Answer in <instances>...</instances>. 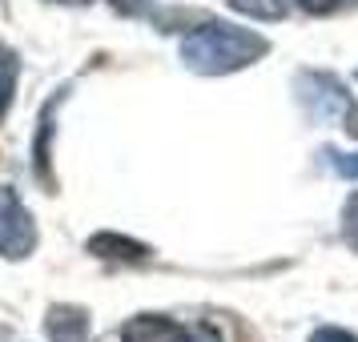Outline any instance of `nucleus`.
I'll list each match as a JSON object with an SVG mask.
<instances>
[{
	"label": "nucleus",
	"mask_w": 358,
	"mask_h": 342,
	"mask_svg": "<svg viewBox=\"0 0 358 342\" xmlns=\"http://www.w3.org/2000/svg\"><path fill=\"white\" fill-rule=\"evenodd\" d=\"M270 52V41L238 24H222V20H206L201 29L181 41V61L201 77H222V73H238V69L254 65L258 57Z\"/></svg>",
	"instance_id": "f257e3e1"
},
{
	"label": "nucleus",
	"mask_w": 358,
	"mask_h": 342,
	"mask_svg": "<svg viewBox=\"0 0 358 342\" xmlns=\"http://www.w3.org/2000/svg\"><path fill=\"white\" fill-rule=\"evenodd\" d=\"M33 245H36L33 213L20 206V197L8 185H0V258L20 262L33 254Z\"/></svg>",
	"instance_id": "f03ea898"
},
{
	"label": "nucleus",
	"mask_w": 358,
	"mask_h": 342,
	"mask_svg": "<svg viewBox=\"0 0 358 342\" xmlns=\"http://www.w3.org/2000/svg\"><path fill=\"white\" fill-rule=\"evenodd\" d=\"M298 101L314 121H334V117H350V97L342 93V85L326 73H302L298 77Z\"/></svg>",
	"instance_id": "7ed1b4c3"
},
{
	"label": "nucleus",
	"mask_w": 358,
	"mask_h": 342,
	"mask_svg": "<svg viewBox=\"0 0 358 342\" xmlns=\"http://www.w3.org/2000/svg\"><path fill=\"white\" fill-rule=\"evenodd\" d=\"M121 342H189V326H178L157 314H141L121 330Z\"/></svg>",
	"instance_id": "20e7f679"
},
{
	"label": "nucleus",
	"mask_w": 358,
	"mask_h": 342,
	"mask_svg": "<svg viewBox=\"0 0 358 342\" xmlns=\"http://www.w3.org/2000/svg\"><path fill=\"white\" fill-rule=\"evenodd\" d=\"M45 326L52 342H89V314L81 306H52Z\"/></svg>",
	"instance_id": "39448f33"
},
{
	"label": "nucleus",
	"mask_w": 358,
	"mask_h": 342,
	"mask_svg": "<svg viewBox=\"0 0 358 342\" xmlns=\"http://www.w3.org/2000/svg\"><path fill=\"white\" fill-rule=\"evenodd\" d=\"M89 254L113 258V262H141V258H149V245L133 242V238H121V234H97V238H89Z\"/></svg>",
	"instance_id": "423d86ee"
},
{
	"label": "nucleus",
	"mask_w": 358,
	"mask_h": 342,
	"mask_svg": "<svg viewBox=\"0 0 358 342\" xmlns=\"http://www.w3.org/2000/svg\"><path fill=\"white\" fill-rule=\"evenodd\" d=\"M17 73H20V61L13 49H4L0 45V121L8 113V105H13V89H17Z\"/></svg>",
	"instance_id": "0eeeda50"
},
{
	"label": "nucleus",
	"mask_w": 358,
	"mask_h": 342,
	"mask_svg": "<svg viewBox=\"0 0 358 342\" xmlns=\"http://www.w3.org/2000/svg\"><path fill=\"white\" fill-rule=\"evenodd\" d=\"M229 4L254 20H282L286 17V0H229Z\"/></svg>",
	"instance_id": "6e6552de"
},
{
	"label": "nucleus",
	"mask_w": 358,
	"mask_h": 342,
	"mask_svg": "<svg viewBox=\"0 0 358 342\" xmlns=\"http://www.w3.org/2000/svg\"><path fill=\"white\" fill-rule=\"evenodd\" d=\"M326 165H330L338 178L358 181V153H338V149H326Z\"/></svg>",
	"instance_id": "1a4fd4ad"
},
{
	"label": "nucleus",
	"mask_w": 358,
	"mask_h": 342,
	"mask_svg": "<svg viewBox=\"0 0 358 342\" xmlns=\"http://www.w3.org/2000/svg\"><path fill=\"white\" fill-rule=\"evenodd\" d=\"M342 238L346 245H355L358 250V194L346 201V210H342Z\"/></svg>",
	"instance_id": "9d476101"
},
{
	"label": "nucleus",
	"mask_w": 358,
	"mask_h": 342,
	"mask_svg": "<svg viewBox=\"0 0 358 342\" xmlns=\"http://www.w3.org/2000/svg\"><path fill=\"white\" fill-rule=\"evenodd\" d=\"M310 342H358L350 330H342V326H318L314 334H310Z\"/></svg>",
	"instance_id": "9b49d317"
},
{
	"label": "nucleus",
	"mask_w": 358,
	"mask_h": 342,
	"mask_svg": "<svg viewBox=\"0 0 358 342\" xmlns=\"http://www.w3.org/2000/svg\"><path fill=\"white\" fill-rule=\"evenodd\" d=\"M117 13H125V17H145L149 8H153V0H109Z\"/></svg>",
	"instance_id": "f8f14e48"
},
{
	"label": "nucleus",
	"mask_w": 358,
	"mask_h": 342,
	"mask_svg": "<svg viewBox=\"0 0 358 342\" xmlns=\"http://www.w3.org/2000/svg\"><path fill=\"white\" fill-rule=\"evenodd\" d=\"M306 13H314V17H326V13H334V8H342L346 0H298Z\"/></svg>",
	"instance_id": "ddd939ff"
},
{
	"label": "nucleus",
	"mask_w": 358,
	"mask_h": 342,
	"mask_svg": "<svg viewBox=\"0 0 358 342\" xmlns=\"http://www.w3.org/2000/svg\"><path fill=\"white\" fill-rule=\"evenodd\" d=\"M189 342H222L213 326H189Z\"/></svg>",
	"instance_id": "4468645a"
},
{
	"label": "nucleus",
	"mask_w": 358,
	"mask_h": 342,
	"mask_svg": "<svg viewBox=\"0 0 358 342\" xmlns=\"http://www.w3.org/2000/svg\"><path fill=\"white\" fill-rule=\"evenodd\" d=\"M69 4H85V0H69Z\"/></svg>",
	"instance_id": "2eb2a0df"
}]
</instances>
